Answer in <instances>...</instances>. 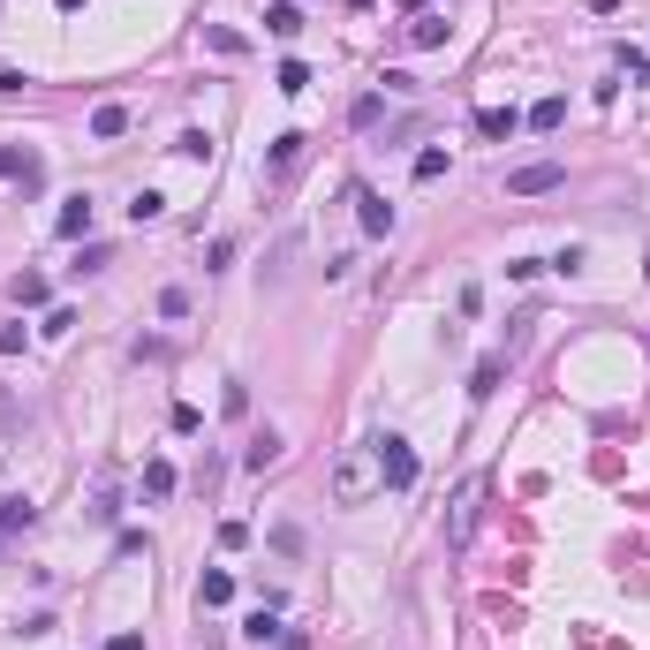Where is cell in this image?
Masks as SVG:
<instances>
[{"label": "cell", "instance_id": "20", "mask_svg": "<svg viewBox=\"0 0 650 650\" xmlns=\"http://www.w3.org/2000/svg\"><path fill=\"white\" fill-rule=\"evenodd\" d=\"M159 212H167V197H159V189H137V205H129V220L144 227V220H159Z\"/></svg>", "mask_w": 650, "mask_h": 650}, {"label": "cell", "instance_id": "16", "mask_svg": "<svg viewBox=\"0 0 650 650\" xmlns=\"http://www.w3.org/2000/svg\"><path fill=\"white\" fill-rule=\"evenodd\" d=\"M174 492V462H144V499H167Z\"/></svg>", "mask_w": 650, "mask_h": 650}, {"label": "cell", "instance_id": "29", "mask_svg": "<svg viewBox=\"0 0 650 650\" xmlns=\"http://www.w3.org/2000/svg\"><path fill=\"white\" fill-rule=\"evenodd\" d=\"M348 8H371V0H348Z\"/></svg>", "mask_w": 650, "mask_h": 650}, {"label": "cell", "instance_id": "4", "mask_svg": "<svg viewBox=\"0 0 650 650\" xmlns=\"http://www.w3.org/2000/svg\"><path fill=\"white\" fill-rule=\"evenodd\" d=\"M303 159H310V137H303V129H288V137H273V152H265V189H280V182H288L295 167H303Z\"/></svg>", "mask_w": 650, "mask_h": 650}, {"label": "cell", "instance_id": "9", "mask_svg": "<svg viewBox=\"0 0 650 650\" xmlns=\"http://www.w3.org/2000/svg\"><path fill=\"white\" fill-rule=\"evenodd\" d=\"M499 378H507V356H484L477 371H469V401H492V394H499Z\"/></svg>", "mask_w": 650, "mask_h": 650}, {"label": "cell", "instance_id": "24", "mask_svg": "<svg viewBox=\"0 0 650 650\" xmlns=\"http://www.w3.org/2000/svg\"><path fill=\"white\" fill-rule=\"evenodd\" d=\"M620 69H628L635 84H650V53H620Z\"/></svg>", "mask_w": 650, "mask_h": 650}, {"label": "cell", "instance_id": "21", "mask_svg": "<svg viewBox=\"0 0 650 650\" xmlns=\"http://www.w3.org/2000/svg\"><path fill=\"white\" fill-rule=\"evenodd\" d=\"M273 84L295 99V91H310V69H303V61H280V76H273Z\"/></svg>", "mask_w": 650, "mask_h": 650}, {"label": "cell", "instance_id": "18", "mask_svg": "<svg viewBox=\"0 0 650 650\" xmlns=\"http://www.w3.org/2000/svg\"><path fill=\"white\" fill-rule=\"evenodd\" d=\"M242 635H250V643H273V635H280V620H273V605H257V613H250V620H242Z\"/></svg>", "mask_w": 650, "mask_h": 650}, {"label": "cell", "instance_id": "19", "mask_svg": "<svg viewBox=\"0 0 650 650\" xmlns=\"http://www.w3.org/2000/svg\"><path fill=\"white\" fill-rule=\"evenodd\" d=\"M242 462H250V469H273V462H280V439H273V431H265V439H250V454H242Z\"/></svg>", "mask_w": 650, "mask_h": 650}, {"label": "cell", "instance_id": "17", "mask_svg": "<svg viewBox=\"0 0 650 650\" xmlns=\"http://www.w3.org/2000/svg\"><path fill=\"white\" fill-rule=\"evenodd\" d=\"M121 129H129V106H99L91 114V137H121Z\"/></svg>", "mask_w": 650, "mask_h": 650}, {"label": "cell", "instance_id": "11", "mask_svg": "<svg viewBox=\"0 0 650 650\" xmlns=\"http://www.w3.org/2000/svg\"><path fill=\"white\" fill-rule=\"evenodd\" d=\"M235 598V575H227V567H205V575H197V605H227Z\"/></svg>", "mask_w": 650, "mask_h": 650}, {"label": "cell", "instance_id": "7", "mask_svg": "<svg viewBox=\"0 0 650 650\" xmlns=\"http://www.w3.org/2000/svg\"><path fill=\"white\" fill-rule=\"evenodd\" d=\"M514 129H522V114H514V106H484V114H477V137H492V144H507Z\"/></svg>", "mask_w": 650, "mask_h": 650}, {"label": "cell", "instance_id": "5", "mask_svg": "<svg viewBox=\"0 0 650 650\" xmlns=\"http://www.w3.org/2000/svg\"><path fill=\"white\" fill-rule=\"evenodd\" d=\"M348 205H356L363 235H394V205H386V197H378L371 182H356V189H348Z\"/></svg>", "mask_w": 650, "mask_h": 650}, {"label": "cell", "instance_id": "23", "mask_svg": "<svg viewBox=\"0 0 650 650\" xmlns=\"http://www.w3.org/2000/svg\"><path fill=\"white\" fill-rule=\"evenodd\" d=\"M446 174V152H416V182H439Z\"/></svg>", "mask_w": 650, "mask_h": 650}, {"label": "cell", "instance_id": "6", "mask_svg": "<svg viewBox=\"0 0 650 650\" xmlns=\"http://www.w3.org/2000/svg\"><path fill=\"white\" fill-rule=\"evenodd\" d=\"M545 189H560V159H537V167L507 174V197H545Z\"/></svg>", "mask_w": 650, "mask_h": 650}, {"label": "cell", "instance_id": "25", "mask_svg": "<svg viewBox=\"0 0 650 650\" xmlns=\"http://www.w3.org/2000/svg\"><path fill=\"white\" fill-rule=\"evenodd\" d=\"M0 174H23V182H31L38 167H31V159H23V152H0Z\"/></svg>", "mask_w": 650, "mask_h": 650}, {"label": "cell", "instance_id": "26", "mask_svg": "<svg viewBox=\"0 0 650 650\" xmlns=\"http://www.w3.org/2000/svg\"><path fill=\"white\" fill-rule=\"evenodd\" d=\"M106 650H144V635H114V643H106Z\"/></svg>", "mask_w": 650, "mask_h": 650}, {"label": "cell", "instance_id": "8", "mask_svg": "<svg viewBox=\"0 0 650 650\" xmlns=\"http://www.w3.org/2000/svg\"><path fill=\"white\" fill-rule=\"evenodd\" d=\"M53 235H91V197H69V205H61V212H53Z\"/></svg>", "mask_w": 650, "mask_h": 650}, {"label": "cell", "instance_id": "1", "mask_svg": "<svg viewBox=\"0 0 650 650\" xmlns=\"http://www.w3.org/2000/svg\"><path fill=\"white\" fill-rule=\"evenodd\" d=\"M378 484H386V477H378V446H363V454L333 462V499H341V507H363Z\"/></svg>", "mask_w": 650, "mask_h": 650}, {"label": "cell", "instance_id": "3", "mask_svg": "<svg viewBox=\"0 0 650 650\" xmlns=\"http://www.w3.org/2000/svg\"><path fill=\"white\" fill-rule=\"evenodd\" d=\"M378 446V477H386V492H409L416 484V446L409 439H371Z\"/></svg>", "mask_w": 650, "mask_h": 650}, {"label": "cell", "instance_id": "27", "mask_svg": "<svg viewBox=\"0 0 650 650\" xmlns=\"http://www.w3.org/2000/svg\"><path fill=\"white\" fill-rule=\"evenodd\" d=\"M590 16H620V0H590Z\"/></svg>", "mask_w": 650, "mask_h": 650}, {"label": "cell", "instance_id": "22", "mask_svg": "<svg viewBox=\"0 0 650 650\" xmlns=\"http://www.w3.org/2000/svg\"><path fill=\"white\" fill-rule=\"evenodd\" d=\"M220 545L242 552V545H250V522H235V514H227V522H220Z\"/></svg>", "mask_w": 650, "mask_h": 650}, {"label": "cell", "instance_id": "2", "mask_svg": "<svg viewBox=\"0 0 650 650\" xmlns=\"http://www.w3.org/2000/svg\"><path fill=\"white\" fill-rule=\"evenodd\" d=\"M477 514H484V477H469L462 492L446 499V522H439L446 545H469V537H477Z\"/></svg>", "mask_w": 650, "mask_h": 650}, {"label": "cell", "instance_id": "13", "mask_svg": "<svg viewBox=\"0 0 650 650\" xmlns=\"http://www.w3.org/2000/svg\"><path fill=\"white\" fill-rule=\"evenodd\" d=\"M265 31H273V38H295V31H303V8H295V0H280V8H265Z\"/></svg>", "mask_w": 650, "mask_h": 650}, {"label": "cell", "instance_id": "12", "mask_svg": "<svg viewBox=\"0 0 650 650\" xmlns=\"http://www.w3.org/2000/svg\"><path fill=\"white\" fill-rule=\"evenodd\" d=\"M8 295H16V310H38V303H46V273H16V288H8Z\"/></svg>", "mask_w": 650, "mask_h": 650}, {"label": "cell", "instance_id": "28", "mask_svg": "<svg viewBox=\"0 0 650 650\" xmlns=\"http://www.w3.org/2000/svg\"><path fill=\"white\" fill-rule=\"evenodd\" d=\"M53 8H69V16H76V8H84V0H53Z\"/></svg>", "mask_w": 650, "mask_h": 650}, {"label": "cell", "instance_id": "15", "mask_svg": "<svg viewBox=\"0 0 650 650\" xmlns=\"http://www.w3.org/2000/svg\"><path fill=\"white\" fill-rule=\"evenodd\" d=\"M409 46H416V53L446 46V23H439V16H416V23H409Z\"/></svg>", "mask_w": 650, "mask_h": 650}, {"label": "cell", "instance_id": "14", "mask_svg": "<svg viewBox=\"0 0 650 650\" xmlns=\"http://www.w3.org/2000/svg\"><path fill=\"white\" fill-rule=\"evenodd\" d=\"M560 121H567V99H537V106H530V129H537V137H552Z\"/></svg>", "mask_w": 650, "mask_h": 650}, {"label": "cell", "instance_id": "10", "mask_svg": "<svg viewBox=\"0 0 650 650\" xmlns=\"http://www.w3.org/2000/svg\"><path fill=\"white\" fill-rule=\"evenodd\" d=\"M31 522H38V507H31V499H0V545H8V537H23Z\"/></svg>", "mask_w": 650, "mask_h": 650}]
</instances>
